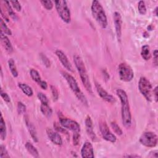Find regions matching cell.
Wrapping results in <instances>:
<instances>
[{
  "label": "cell",
  "mask_w": 158,
  "mask_h": 158,
  "mask_svg": "<svg viewBox=\"0 0 158 158\" xmlns=\"http://www.w3.org/2000/svg\"><path fill=\"white\" fill-rule=\"evenodd\" d=\"M18 86L22 91V92L27 96L30 97L33 95V90H32L31 88L27 84L24 83H19Z\"/></svg>",
  "instance_id": "cell-19"
},
{
  "label": "cell",
  "mask_w": 158,
  "mask_h": 158,
  "mask_svg": "<svg viewBox=\"0 0 158 158\" xmlns=\"http://www.w3.org/2000/svg\"><path fill=\"white\" fill-rule=\"evenodd\" d=\"M0 157L1 158H4V157H9V156L8 154L6 148V147L3 145H1L0 146Z\"/></svg>",
  "instance_id": "cell-34"
},
{
  "label": "cell",
  "mask_w": 158,
  "mask_h": 158,
  "mask_svg": "<svg viewBox=\"0 0 158 158\" xmlns=\"http://www.w3.org/2000/svg\"><path fill=\"white\" fill-rule=\"evenodd\" d=\"M153 13L155 14L156 16H157V7H156V9H154V11Z\"/></svg>",
  "instance_id": "cell-44"
},
{
  "label": "cell",
  "mask_w": 158,
  "mask_h": 158,
  "mask_svg": "<svg viewBox=\"0 0 158 158\" xmlns=\"http://www.w3.org/2000/svg\"><path fill=\"white\" fill-rule=\"evenodd\" d=\"M27 150L28 152L33 157H39V153L36 148L30 143L27 142L25 145Z\"/></svg>",
  "instance_id": "cell-20"
},
{
  "label": "cell",
  "mask_w": 158,
  "mask_h": 158,
  "mask_svg": "<svg viewBox=\"0 0 158 158\" xmlns=\"http://www.w3.org/2000/svg\"><path fill=\"white\" fill-rule=\"evenodd\" d=\"M91 9L93 16L99 25L102 28H106L107 26V17L101 3L98 1H93L91 4Z\"/></svg>",
  "instance_id": "cell-3"
},
{
  "label": "cell",
  "mask_w": 158,
  "mask_h": 158,
  "mask_svg": "<svg viewBox=\"0 0 158 158\" xmlns=\"http://www.w3.org/2000/svg\"><path fill=\"white\" fill-rule=\"evenodd\" d=\"M153 58H154V63L157 66L158 63V52L157 49H155L153 51Z\"/></svg>",
  "instance_id": "cell-40"
},
{
  "label": "cell",
  "mask_w": 158,
  "mask_h": 158,
  "mask_svg": "<svg viewBox=\"0 0 158 158\" xmlns=\"http://www.w3.org/2000/svg\"><path fill=\"white\" fill-rule=\"evenodd\" d=\"M110 125L112 128L114 130V132L117 134L118 135H122L123 133V131L122 130V129L120 128V127L114 122H112L110 123Z\"/></svg>",
  "instance_id": "cell-29"
},
{
  "label": "cell",
  "mask_w": 158,
  "mask_h": 158,
  "mask_svg": "<svg viewBox=\"0 0 158 158\" xmlns=\"http://www.w3.org/2000/svg\"><path fill=\"white\" fill-rule=\"evenodd\" d=\"M85 127L88 135L89 136L90 139L93 141H96L97 140L96 135H95L93 130V125L91 118L89 115H87L85 118Z\"/></svg>",
  "instance_id": "cell-15"
},
{
  "label": "cell",
  "mask_w": 158,
  "mask_h": 158,
  "mask_svg": "<svg viewBox=\"0 0 158 158\" xmlns=\"http://www.w3.org/2000/svg\"><path fill=\"white\" fill-rule=\"evenodd\" d=\"M62 75L63 77L65 79L67 82L68 83L70 89L72 90V91L75 93L77 98L85 106H88V101L85 97V96L83 94L82 91L80 90V87L78 86V85L75 80V78L65 72H62Z\"/></svg>",
  "instance_id": "cell-4"
},
{
  "label": "cell",
  "mask_w": 158,
  "mask_h": 158,
  "mask_svg": "<svg viewBox=\"0 0 158 158\" xmlns=\"http://www.w3.org/2000/svg\"><path fill=\"white\" fill-rule=\"evenodd\" d=\"M80 136L78 132H75V133L73 135V142L75 146H77L78 144L80 141Z\"/></svg>",
  "instance_id": "cell-38"
},
{
  "label": "cell",
  "mask_w": 158,
  "mask_h": 158,
  "mask_svg": "<svg viewBox=\"0 0 158 158\" xmlns=\"http://www.w3.org/2000/svg\"><path fill=\"white\" fill-rule=\"evenodd\" d=\"M30 75L31 77V78L33 79V80H34L35 81H36L38 84L41 81V78L40 77V75L39 73V72L33 69H31L30 71Z\"/></svg>",
  "instance_id": "cell-26"
},
{
  "label": "cell",
  "mask_w": 158,
  "mask_h": 158,
  "mask_svg": "<svg viewBox=\"0 0 158 158\" xmlns=\"http://www.w3.org/2000/svg\"><path fill=\"white\" fill-rule=\"evenodd\" d=\"M1 22V31H2L5 35H12V31L11 30L7 27L6 25L5 22L2 19H1L0 20Z\"/></svg>",
  "instance_id": "cell-27"
},
{
  "label": "cell",
  "mask_w": 158,
  "mask_h": 158,
  "mask_svg": "<svg viewBox=\"0 0 158 158\" xmlns=\"http://www.w3.org/2000/svg\"><path fill=\"white\" fill-rule=\"evenodd\" d=\"M152 94L154 97V99L156 102H157V94H158V91H157V86H156L154 89L152 90Z\"/></svg>",
  "instance_id": "cell-42"
},
{
  "label": "cell",
  "mask_w": 158,
  "mask_h": 158,
  "mask_svg": "<svg viewBox=\"0 0 158 158\" xmlns=\"http://www.w3.org/2000/svg\"><path fill=\"white\" fill-rule=\"evenodd\" d=\"M1 43L2 44V46L5 48V49L8 52H12L13 51V48L12 46V44L9 40V39L7 38V36L1 31Z\"/></svg>",
  "instance_id": "cell-17"
},
{
  "label": "cell",
  "mask_w": 158,
  "mask_h": 158,
  "mask_svg": "<svg viewBox=\"0 0 158 158\" xmlns=\"http://www.w3.org/2000/svg\"><path fill=\"white\" fill-rule=\"evenodd\" d=\"M95 87L96 91L99 95V96L104 101L110 103H114L116 101L115 98L109 93H108L101 86L99 83L95 82Z\"/></svg>",
  "instance_id": "cell-11"
},
{
  "label": "cell",
  "mask_w": 158,
  "mask_h": 158,
  "mask_svg": "<svg viewBox=\"0 0 158 158\" xmlns=\"http://www.w3.org/2000/svg\"><path fill=\"white\" fill-rule=\"evenodd\" d=\"M38 85L43 89H46L48 88V84H47L46 81H45L44 80H41V81L38 83Z\"/></svg>",
  "instance_id": "cell-41"
},
{
  "label": "cell",
  "mask_w": 158,
  "mask_h": 158,
  "mask_svg": "<svg viewBox=\"0 0 158 158\" xmlns=\"http://www.w3.org/2000/svg\"><path fill=\"white\" fill-rule=\"evenodd\" d=\"M59 122L62 127L65 129H69L73 132H80V126L75 120L68 118H60Z\"/></svg>",
  "instance_id": "cell-10"
},
{
  "label": "cell",
  "mask_w": 158,
  "mask_h": 158,
  "mask_svg": "<svg viewBox=\"0 0 158 158\" xmlns=\"http://www.w3.org/2000/svg\"><path fill=\"white\" fill-rule=\"evenodd\" d=\"M41 3L43 4L44 7L47 10H51L53 7V2L51 0L41 1Z\"/></svg>",
  "instance_id": "cell-31"
},
{
  "label": "cell",
  "mask_w": 158,
  "mask_h": 158,
  "mask_svg": "<svg viewBox=\"0 0 158 158\" xmlns=\"http://www.w3.org/2000/svg\"><path fill=\"white\" fill-rule=\"evenodd\" d=\"M40 58H41V61L43 62V63L46 67H50V61H49V59L44 54H40Z\"/></svg>",
  "instance_id": "cell-35"
},
{
  "label": "cell",
  "mask_w": 158,
  "mask_h": 158,
  "mask_svg": "<svg viewBox=\"0 0 158 158\" xmlns=\"http://www.w3.org/2000/svg\"><path fill=\"white\" fill-rule=\"evenodd\" d=\"M26 125L27 126L28 131L30 133V135L32 137L33 141L35 142H38V138L36 131V129H35V127H34V125L31 122H30V121L28 119L26 120Z\"/></svg>",
  "instance_id": "cell-18"
},
{
  "label": "cell",
  "mask_w": 158,
  "mask_h": 158,
  "mask_svg": "<svg viewBox=\"0 0 158 158\" xmlns=\"http://www.w3.org/2000/svg\"><path fill=\"white\" fill-rule=\"evenodd\" d=\"M6 7V9L7 10V12H8V14L11 17V18H12L14 20H17L18 19V17L17 15V14L14 12V11L12 10L11 6H10V1H3Z\"/></svg>",
  "instance_id": "cell-25"
},
{
  "label": "cell",
  "mask_w": 158,
  "mask_h": 158,
  "mask_svg": "<svg viewBox=\"0 0 158 158\" xmlns=\"http://www.w3.org/2000/svg\"><path fill=\"white\" fill-rule=\"evenodd\" d=\"M56 56H57L58 59H59V60L60 61L61 64H62V65L69 71L70 72H73V67L70 62V61L69 60L67 57L66 56V55L64 54V52H62L61 50L57 49L56 51L55 52Z\"/></svg>",
  "instance_id": "cell-13"
},
{
  "label": "cell",
  "mask_w": 158,
  "mask_h": 158,
  "mask_svg": "<svg viewBox=\"0 0 158 158\" xmlns=\"http://www.w3.org/2000/svg\"><path fill=\"white\" fill-rule=\"evenodd\" d=\"M116 94L121 102V115L123 125L128 128L131 124V114L127 93L122 89H117Z\"/></svg>",
  "instance_id": "cell-1"
},
{
  "label": "cell",
  "mask_w": 158,
  "mask_h": 158,
  "mask_svg": "<svg viewBox=\"0 0 158 158\" xmlns=\"http://www.w3.org/2000/svg\"><path fill=\"white\" fill-rule=\"evenodd\" d=\"M118 72L120 79L125 82L131 81L134 77V72L132 68L127 64L120 63L118 67Z\"/></svg>",
  "instance_id": "cell-7"
},
{
  "label": "cell",
  "mask_w": 158,
  "mask_h": 158,
  "mask_svg": "<svg viewBox=\"0 0 158 158\" xmlns=\"http://www.w3.org/2000/svg\"><path fill=\"white\" fill-rule=\"evenodd\" d=\"M8 65L10 69V71L13 75L14 77H18V72L16 68V66L15 65V62L12 59H10L8 60Z\"/></svg>",
  "instance_id": "cell-24"
},
{
  "label": "cell",
  "mask_w": 158,
  "mask_h": 158,
  "mask_svg": "<svg viewBox=\"0 0 158 158\" xmlns=\"http://www.w3.org/2000/svg\"><path fill=\"white\" fill-rule=\"evenodd\" d=\"M46 133L49 139L56 145H61L62 144V139L60 135L50 128L46 129Z\"/></svg>",
  "instance_id": "cell-16"
},
{
  "label": "cell",
  "mask_w": 158,
  "mask_h": 158,
  "mask_svg": "<svg viewBox=\"0 0 158 158\" xmlns=\"http://www.w3.org/2000/svg\"><path fill=\"white\" fill-rule=\"evenodd\" d=\"M81 155L83 158L85 157H91L93 158L94 157V150L92 144L89 141H86L82 146L81 149Z\"/></svg>",
  "instance_id": "cell-14"
},
{
  "label": "cell",
  "mask_w": 158,
  "mask_h": 158,
  "mask_svg": "<svg viewBox=\"0 0 158 158\" xmlns=\"http://www.w3.org/2000/svg\"><path fill=\"white\" fill-rule=\"evenodd\" d=\"M73 61L75 63V65L76 68L77 69V70L79 73L81 80L85 88H86V91L89 93L92 94L93 89H92L91 84L89 81V76H88L87 70L86 69L85 64H84L81 57L80 56L75 54L73 56Z\"/></svg>",
  "instance_id": "cell-2"
},
{
  "label": "cell",
  "mask_w": 158,
  "mask_h": 158,
  "mask_svg": "<svg viewBox=\"0 0 158 158\" xmlns=\"http://www.w3.org/2000/svg\"><path fill=\"white\" fill-rule=\"evenodd\" d=\"M139 142L146 147L154 148L157 144V136L152 131L144 132L141 135Z\"/></svg>",
  "instance_id": "cell-8"
},
{
  "label": "cell",
  "mask_w": 158,
  "mask_h": 158,
  "mask_svg": "<svg viewBox=\"0 0 158 158\" xmlns=\"http://www.w3.org/2000/svg\"><path fill=\"white\" fill-rule=\"evenodd\" d=\"M55 7L61 19L65 23H69L71 21L70 9L67 2L64 0H57L54 1Z\"/></svg>",
  "instance_id": "cell-5"
},
{
  "label": "cell",
  "mask_w": 158,
  "mask_h": 158,
  "mask_svg": "<svg viewBox=\"0 0 158 158\" xmlns=\"http://www.w3.org/2000/svg\"><path fill=\"white\" fill-rule=\"evenodd\" d=\"M1 96L2 97V98L3 99V100L6 102H10V98L9 96V95L4 91H2V89H1Z\"/></svg>",
  "instance_id": "cell-37"
},
{
  "label": "cell",
  "mask_w": 158,
  "mask_h": 158,
  "mask_svg": "<svg viewBox=\"0 0 158 158\" xmlns=\"http://www.w3.org/2000/svg\"><path fill=\"white\" fill-rule=\"evenodd\" d=\"M6 125L2 115L1 116V122H0V137L2 140H4L6 138Z\"/></svg>",
  "instance_id": "cell-23"
},
{
  "label": "cell",
  "mask_w": 158,
  "mask_h": 158,
  "mask_svg": "<svg viewBox=\"0 0 158 158\" xmlns=\"http://www.w3.org/2000/svg\"><path fill=\"white\" fill-rule=\"evenodd\" d=\"M141 55L143 59L145 60H148L151 58V53L149 46L148 45H144L141 48Z\"/></svg>",
  "instance_id": "cell-22"
},
{
  "label": "cell",
  "mask_w": 158,
  "mask_h": 158,
  "mask_svg": "<svg viewBox=\"0 0 158 158\" xmlns=\"http://www.w3.org/2000/svg\"><path fill=\"white\" fill-rule=\"evenodd\" d=\"M138 89L145 99L151 102L152 96V87L151 82L144 77H140L138 81Z\"/></svg>",
  "instance_id": "cell-6"
},
{
  "label": "cell",
  "mask_w": 158,
  "mask_h": 158,
  "mask_svg": "<svg viewBox=\"0 0 158 158\" xmlns=\"http://www.w3.org/2000/svg\"><path fill=\"white\" fill-rule=\"evenodd\" d=\"M10 3L12 4V7L17 10V11H20L22 7L20 4V2L18 1H10Z\"/></svg>",
  "instance_id": "cell-36"
},
{
  "label": "cell",
  "mask_w": 158,
  "mask_h": 158,
  "mask_svg": "<svg viewBox=\"0 0 158 158\" xmlns=\"http://www.w3.org/2000/svg\"><path fill=\"white\" fill-rule=\"evenodd\" d=\"M99 129L101 133V135L105 140L111 143H115L116 141V136L110 131L109 127L107 126L106 122L104 120L100 122Z\"/></svg>",
  "instance_id": "cell-9"
},
{
  "label": "cell",
  "mask_w": 158,
  "mask_h": 158,
  "mask_svg": "<svg viewBox=\"0 0 158 158\" xmlns=\"http://www.w3.org/2000/svg\"><path fill=\"white\" fill-rule=\"evenodd\" d=\"M138 9L140 14L144 15L146 13V7L143 1H139L138 4Z\"/></svg>",
  "instance_id": "cell-28"
},
{
  "label": "cell",
  "mask_w": 158,
  "mask_h": 158,
  "mask_svg": "<svg viewBox=\"0 0 158 158\" xmlns=\"http://www.w3.org/2000/svg\"><path fill=\"white\" fill-rule=\"evenodd\" d=\"M54 127L55 130H56V131H59V132H61V133H67V131H66L65 128H64L63 127H60L58 124H57V123H55L54 124Z\"/></svg>",
  "instance_id": "cell-39"
},
{
  "label": "cell",
  "mask_w": 158,
  "mask_h": 158,
  "mask_svg": "<svg viewBox=\"0 0 158 158\" xmlns=\"http://www.w3.org/2000/svg\"><path fill=\"white\" fill-rule=\"evenodd\" d=\"M17 112L20 114H24L26 112V106L22 102H18L17 104Z\"/></svg>",
  "instance_id": "cell-33"
},
{
  "label": "cell",
  "mask_w": 158,
  "mask_h": 158,
  "mask_svg": "<svg viewBox=\"0 0 158 158\" xmlns=\"http://www.w3.org/2000/svg\"><path fill=\"white\" fill-rule=\"evenodd\" d=\"M40 110L43 114L47 117H50L52 114V110L48 104H41Z\"/></svg>",
  "instance_id": "cell-21"
},
{
  "label": "cell",
  "mask_w": 158,
  "mask_h": 158,
  "mask_svg": "<svg viewBox=\"0 0 158 158\" xmlns=\"http://www.w3.org/2000/svg\"><path fill=\"white\" fill-rule=\"evenodd\" d=\"M51 90L52 96L53 98V101H57V99H59V92H58L57 89H56V88L54 86L51 85Z\"/></svg>",
  "instance_id": "cell-32"
},
{
  "label": "cell",
  "mask_w": 158,
  "mask_h": 158,
  "mask_svg": "<svg viewBox=\"0 0 158 158\" xmlns=\"http://www.w3.org/2000/svg\"><path fill=\"white\" fill-rule=\"evenodd\" d=\"M37 96H38L39 100L41 101V104H48L49 103V100H48L47 96L44 93L40 92L38 93Z\"/></svg>",
  "instance_id": "cell-30"
},
{
  "label": "cell",
  "mask_w": 158,
  "mask_h": 158,
  "mask_svg": "<svg viewBox=\"0 0 158 158\" xmlns=\"http://www.w3.org/2000/svg\"><path fill=\"white\" fill-rule=\"evenodd\" d=\"M125 157H140L141 156H139L138 155H127V156H125Z\"/></svg>",
  "instance_id": "cell-43"
},
{
  "label": "cell",
  "mask_w": 158,
  "mask_h": 158,
  "mask_svg": "<svg viewBox=\"0 0 158 158\" xmlns=\"http://www.w3.org/2000/svg\"><path fill=\"white\" fill-rule=\"evenodd\" d=\"M114 22L115 29V33L118 41L120 42L122 36V17L119 12H115L114 13Z\"/></svg>",
  "instance_id": "cell-12"
}]
</instances>
